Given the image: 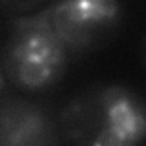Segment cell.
Segmentation results:
<instances>
[{
	"label": "cell",
	"instance_id": "obj_1",
	"mask_svg": "<svg viewBox=\"0 0 146 146\" xmlns=\"http://www.w3.org/2000/svg\"><path fill=\"white\" fill-rule=\"evenodd\" d=\"M64 130L75 143L133 146L146 139V102L124 86H102L71 100Z\"/></svg>",
	"mask_w": 146,
	"mask_h": 146
},
{
	"label": "cell",
	"instance_id": "obj_2",
	"mask_svg": "<svg viewBox=\"0 0 146 146\" xmlns=\"http://www.w3.org/2000/svg\"><path fill=\"white\" fill-rule=\"evenodd\" d=\"M68 48L55 31L49 9L11 22L2 48L4 80L22 91H42L62 79Z\"/></svg>",
	"mask_w": 146,
	"mask_h": 146
},
{
	"label": "cell",
	"instance_id": "obj_3",
	"mask_svg": "<svg viewBox=\"0 0 146 146\" xmlns=\"http://www.w3.org/2000/svg\"><path fill=\"white\" fill-rule=\"evenodd\" d=\"M48 9L68 51L77 55L110 42L122 22L121 0H53Z\"/></svg>",
	"mask_w": 146,
	"mask_h": 146
},
{
	"label": "cell",
	"instance_id": "obj_4",
	"mask_svg": "<svg viewBox=\"0 0 146 146\" xmlns=\"http://www.w3.org/2000/svg\"><path fill=\"white\" fill-rule=\"evenodd\" d=\"M0 141L4 146H31L51 143V124L35 104L15 99L6 100L0 113Z\"/></svg>",
	"mask_w": 146,
	"mask_h": 146
},
{
	"label": "cell",
	"instance_id": "obj_5",
	"mask_svg": "<svg viewBox=\"0 0 146 146\" xmlns=\"http://www.w3.org/2000/svg\"><path fill=\"white\" fill-rule=\"evenodd\" d=\"M144 55H146V44H144Z\"/></svg>",
	"mask_w": 146,
	"mask_h": 146
}]
</instances>
